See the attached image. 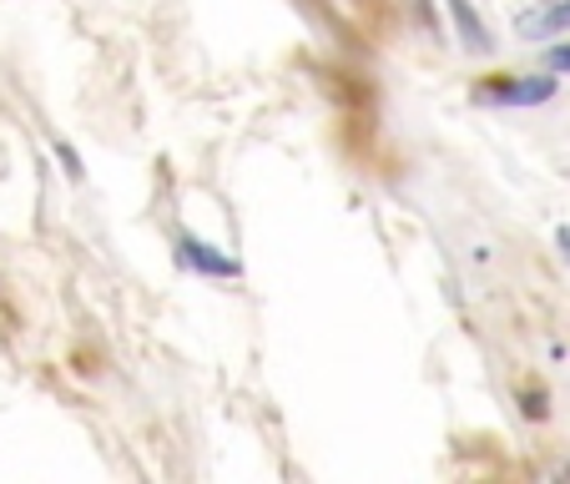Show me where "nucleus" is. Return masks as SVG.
I'll return each mask as SVG.
<instances>
[{
	"label": "nucleus",
	"mask_w": 570,
	"mask_h": 484,
	"mask_svg": "<svg viewBox=\"0 0 570 484\" xmlns=\"http://www.w3.org/2000/svg\"><path fill=\"white\" fill-rule=\"evenodd\" d=\"M556 91H560L556 71H535V76H484L470 97L480 107H546V101H556Z\"/></svg>",
	"instance_id": "f257e3e1"
},
{
	"label": "nucleus",
	"mask_w": 570,
	"mask_h": 484,
	"mask_svg": "<svg viewBox=\"0 0 570 484\" xmlns=\"http://www.w3.org/2000/svg\"><path fill=\"white\" fill-rule=\"evenodd\" d=\"M177 253H183V263L193 273H203V278H237V273H243V263L217 253L213 243H203V237H177Z\"/></svg>",
	"instance_id": "f03ea898"
},
{
	"label": "nucleus",
	"mask_w": 570,
	"mask_h": 484,
	"mask_svg": "<svg viewBox=\"0 0 570 484\" xmlns=\"http://www.w3.org/2000/svg\"><path fill=\"white\" fill-rule=\"evenodd\" d=\"M454 16V26H460V41L470 46V51H490L495 46V36H490V26L480 21V11H474V0H444Z\"/></svg>",
	"instance_id": "7ed1b4c3"
},
{
	"label": "nucleus",
	"mask_w": 570,
	"mask_h": 484,
	"mask_svg": "<svg viewBox=\"0 0 570 484\" xmlns=\"http://www.w3.org/2000/svg\"><path fill=\"white\" fill-rule=\"evenodd\" d=\"M515 404H520V414H525L530 424H546L550 419V394L540 384H530V388H520L515 394Z\"/></svg>",
	"instance_id": "20e7f679"
},
{
	"label": "nucleus",
	"mask_w": 570,
	"mask_h": 484,
	"mask_svg": "<svg viewBox=\"0 0 570 484\" xmlns=\"http://www.w3.org/2000/svg\"><path fill=\"white\" fill-rule=\"evenodd\" d=\"M546 71L570 76V36H566V41H556V46H546Z\"/></svg>",
	"instance_id": "39448f33"
},
{
	"label": "nucleus",
	"mask_w": 570,
	"mask_h": 484,
	"mask_svg": "<svg viewBox=\"0 0 570 484\" xmlns=\"http://www.w3.org/2000/svg\"><path fill=\"white\" fill-rule=\"evenodd\" d=\"M56 157H61V167H66V177H81V161H76V151H71V141H56Z\"/></svg>",
	"instance_id": "423d86ee"
},
{
	"label": "nucleus",
	"mask_w": 570,
	"mask_h": 484,
	"mask_svg": "<svg viewBox=\"0 0 570 484\" xmlns=\"http://www.w3.org/2000/svg\"><path fill=\"white\" fill-rule=\"evenodd\" d=\"M556 248H560V258L570 263V223H560V227H556Z\"/></svg>",
	"instance_id": "0eeeda50"
},
{
	"label": "nucleus",
	"mask_w": 570,
	"mask_h": 484,
	"mask_svg": "<svg viewBox=\"0 0 570 484\" xmlns=\"http://www.w3.org/2000/svg\"><path fill=\"white\" fill-rule=\"evenodd\" d=\"M540 6H546V0H540Z\"/></svg>",
	"instance_id": "6e6552de"
}]
</instances>
